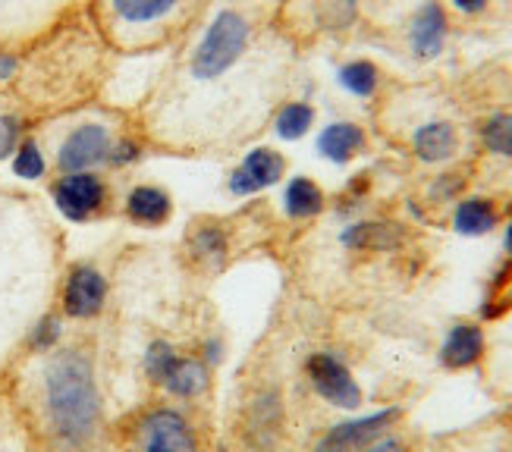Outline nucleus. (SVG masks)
I'll return each instance as SVG.
<instances>
[{"label":"nucleus","instance_id":"1","mask_svg":"<svg viewBox=\"0 0 512 452\" xmlns=\"http://www.w3.org/2000/svg\"><path fill=\"white\" fill-rule=\"evenodd\" d=\"M48 418L63 443L79 446L98 424V390L92 365L79 352H60L44 374Z\"/></svg>","mask_w":512,"mask_h":452},{"label":"nucleus","instance_id":"2","mask_svg":"<svg viewBox=\"0 0 512 452\" xmlns=\"http://www.w3.org/2000/svg\"><path fill=\"white\" fill-rule=\"evenodd\" d=\"M249 35H252V26H249L246 16L233 7L220 10L211 19V26L205 29L202 41H198L195 51H192V60H189L192 76L202 79V82L227 76L239 63L242 51H246Z\"/></svg>","mask_w":512,"mask_h":452},{"label":"nucleus","instance_id":"3","mask_svg":"<svg viewBox=\"0 0 512 452\" xmlns=\"http://www.w3.org/2000/svg\"><path fill=\"white\" fill-rule=\"evenodd\" d=\"M308 377L311 387L318 390V396H324L330 405H340V409H359L362 405V390L355 377L349 374V368L343 361H337L327 352H318L308 358Z\"/></svg>","mask_w":512,"mask_h":452},{"label":"nucleus","instance_id":"4","mask_svg":"<svg viewBox=\"0 0 512 452\" xmlns=\"http://www.w3.org/2000/svg\"><path fill=\"white\" fill-rule=\"evenodd\" d=\"M110 148H114L110 145V132L98 123H85L66 135V142L60 145L57 154V164L63 173H88L101 161H107Z\"/></svg>","mask_w":512,"mask_h":452},{"label":"nucleus","instance_id":"5","mask_svg":"<svg viewBox=\"0 0 512 452\" xmlns=\"http://www.w3.org/2000/svg\"><path fill=\"white\" fill-rule=\"evenodd\" d=\"M104 195L107 189L95 173H66L54 186L57 208L70 220H88L104 205Z\"/></svg>","mask_w":512,"mask_h":452},{"label":"nucleus","instance_id":"6","mask_svg":"<svg viewBox=\"0 0 512 452\" xmlns=\"http://www.w3.org/2000/svg\"><path fill=\"white\" fill-rule=\"evenodd\" d=\"M396 418H399L396 409H384V412H374V415L355 418V421H343L315 446V452H359L362 446L381 437Z\"/></svg>","mask_w":512,"mask_h":452},{"label":"nucleus","instance_id":"7","mask_svg":"<svg viewBox=\"0 0 512 452\" xmlns=\"http://www.w3.org/2000/svg\"><path fill=\"white\" fill-rule=\"evenodd\" d=\"M142 452H195L186 418L173 409L151 412L142 421Z\"/></svg>","mask_w":512,"mask_h":452},{"label":"nucleus","instance_id":"8","mask_svg":"<svg viewBox=\"0 0 512 452\" xmlns=\"http://www.w3.org/2000/svg\"><path fill=\"white\" fill-rule=\"evenodd\" d=\"M283 170H286V164L274 148H255L246 161H242V167L233 170L230 192L233 195H255L267 186L280 183Z\"/></svg>","mask_w":512,"mask_h":452},{"label":"nucleus","instance_id":"9","mask_svg":"<svg viewBox=\"0 0 512 452\" xmlns=\"http://www.w3.org/2000/svg\"><path fill=\"white\" fill-rule=\"evenodd\" d=\"M107 283L95 267H76L63 292V311L70 318H95L104 305Z\"/></svg>","mask_w":512,"mask_h":452},{"label":"nucleus","instance_id":"10","mask_svg":"<svg viewBox=\"0 0 512 452\" xmlns=\"http://www.w3.org/2000/svg\"><path fill=\"white\" fill-rule=\"evenodd\" d=\"M443 41H447V13H443L440 4L428 0L412 19V29H409V44L415 57L421 60H431L443 51Z\"/></svg>","mask_w":512,"mask_h":452},{"label":"nucleus","instance_id":"11","mask_svg":"<svg viewBox=\"0 0 512 452\" xmlns=\"http://www.w3.org/2000/svg\"><path fill=\"white\" fill-rule=\"evenodd\" d=\"M484 352V333L478 324H456L447 339H443V349H440V361L447 368L459 371V368H472L475 361Z\"/></svg>","mask_w":512,"mask_h":452},{"label":"nucleus","instance_id":"12","mask_svg":"<svg viewBox=\"0 0 512 452\" xmlns=\"http://www.w3.org/2000/svg\"><path fill=\"white\" fill-rule=\"evenodd\" d=\"M365 148V132L355 123H330L318 135V151L333 164H346Z\"/></svg>","mask_w":512,"mask_h":452},{"label":"nucleus","instance_id":"13","mask_svg":"<svg viewBox=\"0 0 512 452\" xmlns=\"http://www.w3.org/2000/svg\"><path fill=\"white\" fill-rule=\"evenodd\" d=\"M412 148L425 164H440V161H450V157L456 154L459 135L450 123H428L415 132Z\"/></svg>","mask_w":512,"mask_h":452},{"label":"nucleus","instance_id":"14","mask_svg":"<svg viewBox=\"0 0 512 452\" xmlns=\"http://www.w3.org/2000/svg\"><path fill=\"white\" fill-rule=\"evenodd\" d=\"M170 211H173L170 195L161 192L158 186H136L126 198L129 220H136L142 226H161L170 217Z\"/></svg>","mask_w":512,"mask_h":452},{"label":"nucleus","instance_id":"15","mask_svg":"<svg viewBox=\"0 0 512 452\" xmlns=\"http://www.w3.org/2000/svg\"><path fill=\"white\" fill-rule=\"evenodd\" d=\"M180 0H110V10L126 26H154V22H164Z\"/></svg>","mask_w":512,"mask_h":452},{"label":"nucleus","instance_id":"16","mask_svg":"<svg viewBox=\"0 0 512 452\" xmlns=\"http://www.w3.org/2000/svg\"><path fill=\"white\" fill-rule=\"evenodd\" d=\"M453 226L462 236H484L497 226V208L491 198H465L453 214Z\"/></svg>","mask_w":512,"mask_h":452},{"label":"nucleus","instance_id":"17","mask_svg":"<svg viewBox=\"0 0 512 452\" xmlns=\"http://www.w3.org/2000/svg\"><path fill=\"white\" fill-rule=\"evenodd\" d=\"M283 201H286V214L289 217L308 220V217L321 214V208H324V192L315 183H311L308 176H296L293 183L286 186Z\"/></svg>","mask_w":512,"mask_h":452},{"label":"nucleus","instance_id":"18","mask_svg":"<svg viewBox=\"0 0 512 452\" xmlns=\"http://www.w3.org/2000/svg\"><path fill=\"white\" fill-rule=\"evenodd\" d=\"M164 387L173 393V396H183V399H192L198 396L205 387H208V371L202 361L195 358H180V365L173 368V374L167 377Z\"/></svg>","mask_w":512,"mask_h":452},{"label":"nucleus","instance_id":"19","mask_svg":"<svg viewBox=\"0 0 512 452\" xmlns=\"http://www.w3.org/2000/svg\"><path fill=\"white\" fill-rule=\"evenodd\" d=\"M311 123H315V110H311V104H305V101H293V104H286V107L277 113L274 129H277L280 139L296 142V139H302V135L311 129Z\"/></svg>","mask_w":512,"mask_h":452},{"label":"nucleus","instance_id":"20","mask_svg":"<svg viewBox=\"0 0 512 452\" xmlns=\"http://www.w3.org/2000/svg\"><path fill=\"white\" fill-rule=\"evenodd\" d=\"M396 233L390 223H355L343 233V245L349 248H390Z\"/></svg>","mask_w":512,"mask_h":452},{"label":"nucleus","instance_id":"21","mask_svg":"<svg viewBox=\"0 0 512 452\" xmlns=\"http://www.w3.org/2000/svg\"><path fill=\"white\" fill-rule=\"evenodd\" d=\"M340 85L355 98H371L377 88V66L368 60H352L340 70Z\"/></svg>","mask_w":512,"mask_h":452},{"label":"nucleus","instance_id":"22","mask_svg":"<svg viewBox=\"0 0 512 452\" xmlns=\"http://www.w3.org/2000/svg\"><path fill=\"white\" fill-rule=\"evenodd\" d=\"M180 365V355L173 352L170 343L158 339V343H151L148 352H145V374L154 380V383H167V377L173 374V368Z\"/></svg>","mask_w":512,"mask_h":452},{"label":"nucleus","instance_id":"23","mask_svg":"<svg viewBox=\"0 0 512 452\" xmlns=\"http://www.w3.org/2000/svg\"><path fill=\"white\" fill-rule=\"evenodd\" d=\"M481 135H484L487 151L512 157V113H497V117H491Z\"/></svg>","mask_w":512,"mask_h":452},{"label":"nucleus","instance_id":"24","mask_svg":"<svg viewBox=\"0 0 512 452\" xmlns=\"http://www.w3.org/2000/svg\"><path fill=\"white\" fill-rule=\"evenodd\" d=\"M192 252L198 258H208L211 264L224 261V255H227V236L220 233L217 226H202V230H198L195 239H192Z\"/></svg>","mask_w":512,"mask_h":452},{"label":"nucleus","instance_id":"25","mask_svg":"<svg viewBox=\"0 0 512 452\" xmlns=\"http://www.w3.org/2000/svg\"><path fill=\"white\" fill-rule=\"evenodd\" d=\"M13 173L22 179H38L44 173V154L35 142L19 145L16 157H13Z\"/></svg>","mask_w":512,"mask_h":452},{"label":"nucleus","instance_id":"26","mask_svg":"<svg viewBox=\"0 0 512 452\" xmlns=\"http://www.w3.org/2000/svg\"><path fill=\"white\" fill-rule=\"evenodd\" d=\"M19 132H22V123L13 113H0V161L10 157L16 151V142H19Z\"/></svg>","mask_w":512,"mask_h":452},{"label":"nucleus","instance_id":"27","mask_svg":"<svg viewBox=\"0 0 512 452\" xmlns=\"http://www.w3.org/2000/svg\"><path fill=\"white\" fill-rule=\"evenodd\" d=\"M57 339H60V324H57V318H44V321L35 327V333H32V346L44 352V349L57 346Z\"/></svg>","mask_w":512,"mask_h":452},{"label":"nucleus","instance_id":"28","mask_svg":"<svg viewBox=\"0 0 512 452\" xmlns=\"http://www.w3.org/2000/svg\"><path fill=\"white\" fill-rule=\"evenodd\" d=\"M139 157H142V148L132 142V139H123V142H117L114 148H110L107 161L117 164V167H126V164H136Z\"/></svg>","mask_w":512,"mask_h":452},{"label":"nucleus","instance_id":"29","mask_svg":"<svg viewBox=\"0 0 512 452\" xmlns=\"http://www.w3.org/2000/svg\"><path fill=\"white\" fill-rule=\"evenodd\" d=\"M359 452H406V446L403 443H399L396 437H377L374 443H368V446H362Z\"/></svg>","mask_w":512,"mask_h":452},{"label":"nucleus","instance_id":"30","mask_svg":"<svg viewBox=\"0 0 512 452\" xmlns=\"http://www.w3.org/2000/svg\"><path fill=\"white\" fill-rule=\"evenodd\" d=\"M16 73V57L13 54H0V79H10Z\"/></svg>","mask_w":512,"mask_h":452},{"label":"nucleus","instance_id":"31","mask_svg":"<svg viewBox=\"0 0 512 452\" xmlns=\"http://www.w3.org/2000/svg\"><path fill=\"white\" fill-rule=\"evenodd\" d=\"M462 13H481L487 7V0H453Z\"/></svg>","mask_w":512,"mask_h":452},{"label":"nucleus","instance_id":"32","mask_svg":"<svg viewBox=\"0 0 512 452\" xmlns=\"http://www.w3.org/2000/svg\"><path fill=\"white\" fill-rule=\"evenodd\" d=\"M506 248H509V252H512V226H509V230H506Z\"/></svg>","mask_w":512,"mask_h":452}]
</instances>
